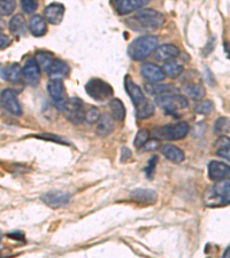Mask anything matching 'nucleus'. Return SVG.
<instances>
[{
	"instance_id": "nucleus-1",
	"label": "nucleus",
	"mask_w": 230,
	"mask_h": 258,
	"mask_svg": "<svg viewBox=\"0 0 230 258\" xmlns=\"http://www.w3.org/2000/svg\"><path fill=\"white\" fill-rule=\"evenodd\" d=\"M159 40L156 36H142L132 40L128 46V55L135 61H142L158 48Z\"/></svg>"
},
{
	"instance_id": "nucleus-2",
	"label": "nucleus",
	"mask_w": 230,
	"mask_h": 258,
	"mask_svg": "<svg viewBox=\"0 0 230 258\" xmlns=\"http://www.w3.org/2000/svg\"><path fill=\"white\" fill-rule=\"evenodd\" d=\"M205 201L210 207H219L230 203V179L217 181L205 194Z\"/></svg>"
},
{
	"instance_id": "nucleus-3",
	"label": "nucleus",
	"mask_w": 230,
	"mask_h": 258,
	"mask_svg": "<svg viewBox=\"0 0 230 258\" xmlns=\"http://www.w3.org/2000/svg\"><path fill=\"white\" fill-rule=\"evenodd\" d=\"M188 132H189V124L187 122H178L154 128L152 136L161 140H181L187 137Z\"/></svg>"
},
{
	"instance_id": "nucleus-4",
	"label": "nucleus",
	"mask_w": 230,
	"mask_h": 258,
	"mask_svg": "<svg viewBox=\"0 0 230 258\" xmlns=\"http://www.w3.org/2000/svg\"><path fill=\"white\" fill-rule=\"evenodd\" d=\"M85 91L87 95L99 102L106 101L114 93L113 87L100 78H91L85 84Z\"/></svg>"
},
{
	"instance_id": "nucleus-5",
	"label": "nucleus",
	"mask_w": 230,
	"mask_h": 258,
	"mask_svg": "<svg viewBox=\"0 0 230 258\" xmlns=\"http://www.w3.org/2000/svg\"><path fill=\"white\" fill-rule=\"evenodd\" d=\"M135 19L137 22H140L141 26L152 29V30H157V29L164 26L166 20L164 14H161L158 11L151 10V8H143V10L138 11Z\"/></svg>"
},
{
	"instance_id": "nucleus-6",
	"label": "nucleus",
	"mask_w": 230,
	"mask_h": 258,
	"mask_svg": "<svg viewBox=\"0 0 230 258\" xmlns=\"http://www.w3.org/2000/svg\"><path fill=\"white\" fill-rule=\"evenodd\" d=\"M154 102L158 107L162 108L166 111H174L181 110L187 108L189 102H188V99L182 94H165L160 95V97H156L154 99Z\"/></svg>"
},
{
	"instance_id": "nucleus-7",
	"label": "nucleus",
	"mask_w": 230,
	"mask_h": 258,
	"mask_svg": "<svg viewBox=\"0 0 230 258\" xmlns=\"http://www.w3.org/2000/svg\"><path fill=\"white\" fill-rule=\"evenodd\" d=\"M64 114L66 118L72 122L73 124H82L83 120H85L86 111L84 109V103L81 99L78 98H70L68 100V103L64 110Z\"/></svg>"
},
{
	"instance_id": "nucleus-8",
	"label": "nucleus",
	"mask_w": 230,
	"mask_h": 258,
	"mask_svg": "<svg viewBox=\"0 0 230 258\" xmlns=\"http://www.w3.org/2000/svg\"><path fill=\"white\" fill-rule=\"evenodd\" d=\"M48 92L50 94V97L52 98L56 107L64 113L69 99L67 98L66 95V89L62 81H50L48 83Z\"/></svg>"
},
{
	"instance_id": "nucleus-9",
	"label": "nucleus",
	"mask_w": 230,
	"mask_h": 258,
	"mask_svg": "<svg viewBox=\"0 0 230 258\" xmlns=\"http://www.w3.org/2000/svg\"><path fill=\"white\" fill-rule=\"evenodd\" d=\"M23 78L28 85L37 86L40 81V68L35 57H29L23 66Z\"/></svg>"
},
{
	"instance_id": "nucleus-10",
	"label": "nucleus",
	"mask_w": 230,
	"mask_h": 258,
	"mask_svg": "<svg viewBox=\"0 0 230 258\" xmlns=\"http://www.w3.org/2000/svg\"><path fill=\"white\" fill-rule=\"evenodd\" d=\"M124 86H125V91H127L129 97H130L131 101H132L133 106H135L136 109H138V108L143 106L144 103L148 101V99H145V97H144L143 91H142L141 87L138 86L136 83L131 80L129 75L125 76Z\"/></svg>"
},
{
	"instance_id": "nucleus-11",
	"label": "nucleus",
	"mask_w": 230,
	"mask_h": 258,
	"mask_svg": "<svg viewBox=\"0 0 230 258\" xmlns=\"http://www.w3.org/2000/svg\"><path fill=\"white\" fill-rule=\"evenodd\" d=\"M2 106L12 115L21 116L22 115V108L19 102L16 94L13 90L6 89L2 92Z\"/></svg>"
},
{
	"instance_id": "nucleus-12",
	"label": "nucleus",
	"mask_w": 230,
	"mask_h": 258,
	"mask_svg": "<svg viewBox=\"0 0 230 258\" xmlns=\"http://www.w3.org/2000/svg\"><path fill=\"white\" fill-rule=\"evenodd\" d=\"M208 177L213 181H221L230 176V166L220 161H211L208 164Z\"/></svg>"
},
{
	"instance_id": "nucleus-13",
	"label": "nucleus",
	"mask_w": 230,
	"mask_h": 258,
	"mask_svg": "<svg viewBox=\"0 0 230 258\" xmlns=\"http://www.w3.org/2000/svg\"><path fill=\"white\" fill-rule=\"evenodd\" d=\"M141 75L150 83L161 82L166 78V74L164 73L160 67H158L153 63H144L141 67Z\"/></svg>"
},
{
	"instance_id": "nucleus-14",
	"label": "nucleus",
	"mask_w": 230,
	"mask_h": 258,
	"mask_svg": "<svg viewBox=\"0 0 230 258\" xmlns=\"http://www.w3.org/2000/svg\"><path fill=\"white\" fill-rule=\"evenodd\" d=\"M65 15V6L62 4L53 3L45 8L44 16L50 24L58 26L62 22Z\"/></svg>"
},
{
	"instance_id": "nucleus-15",
	"label": "nucleus",
	"mask_w": 230,
	"mask_h": 258,
	"mask_svg": "<svg viewBox=\"0 0 230 258\" xmlns=\"http://www.w3.org/2000/svg\"><path fill=\"white\" fill-rule=\"evenodd\" d=\"M46 206L51 208H61L68 205L70 202V195L62 192H50L41 197Z\"/></svg>"
},
{
	"instance_id": "nucleus-16",
	"label": "nucleus",
	"mask_w": 230,
	"mask_h": 258,
	"mask_svg": "<svg viewBox=\"0 0 230 258\" xmlns=\"http://www.w3.org/2000/svg\"><path fill=\"white\" fill-rule=\"evenodd\" d=\"M149 4V0H118L114 3L115 8L118 10L119 14L125 15L131 13L133 11H137L146 6Z\"/></svg>"
},
{
	"instance_id": "nucleus-17",
	"label": "nucleus",
	"mask_w": 230,
	"mask_h": 258,
	"mask_svg": "<svg viewBox=\"0 0 230 258\" xmlns=\"http://www.w3.org/2000/svg\"><path fill=\"white\" fill-rule=\"evenodd\" d=\"M179 55V49L173 44H164L158 46L154 51V59L157 61L167 62L175 59Z\"/></svg>"
},
{
	"instance_id": "nucleus-18",
	"label": "nucleus",
	"mask_w": 230,
	"mask_h": 258,
	"mask_svg": "<svg viewBox=\"0 0 230 258\" xmlns=\"http://www.w3.org/2000/svg\"><path fill=\"white\" fill-rule=\"evenodd\" d=\"M69 66L66 63L65 61L60 59H56L51 66V68L49 69L48 75L50 78L53 81H62L69 75Z\"/></svg>"
},
{
	"instance_id": "nucleus-19",
	"label": "nucleus",
	"mask_w": 230,
	"mask_h": 258,
	"mask_svg": "<svg viewBox=\"0 0 230 258\" xmlns=\"http://www.w3.org/2000/svg\"><path fill=\"white\" fill-rule=\"evenodd\" d=\"M130 197L133 201H136L138 203H144V205H154L158 199L156 190L142 188L132 190Z\"/></svg>"
},
{
	"instance_id": "nucleus-20",
	"label": "nucleus",
	"mask_w": 230,
	"mask_h": 258,
	"mask_svg": "<svg viewBox=\"0 0 230 258\" xmlns=\"http://www.w3.org/2000/svg\"><path fill=\"white\" fill-rule=\"evenodd\" d=\"M114 117H112V116L108 114H104L98 120L97 126H96V133L100 137H107L114 131Z\"/></svg>"
},
{
	"instance_id": "nucleus-21",
	"label": "nucleus",
	"mask_w": 230,
	"mask_h": 258,
	"mask_svg": "<svg viewBox=\"0 0 230 258\" xmlns=\"http://www.w3.org/2000/svg\"><path fill=\"white\" fill-rule=\"evenodd\" d=\"M144 90L150 95H165L166 93H176L177 89L170 84H156V83H146Z\"/></svg>"
},
{
	"instance_id": "nucleus-22",
	"label": "nucleus",
	"mask_w": 230,
	"mask_h": 258,
	"mask_svg": "<svg viewBox=\"0 0 230 258\" xmlns=\"http://www.w3.org/2000/svg\"><path fill=\"white\" fill-rule=\"evenodd\" d=\"M29 29H30V32L32 33V36L35 37L44 36L46 31H48V26H46V22L43 16L37 15V14L31 16L30 21H29Z\"/></svg>"
},
{
	"instance_id": "nucleus-23",
	"label": "nucleus",
	"mask_w": 230,
	"mask_h": 258,
	"mask_svg": "<svg viewBox=\"0 0 230 258\" xmlns=\"http://www.w3.org/2000/svg\"><path fill=\"white\" fill-rule=\"evenodd\" d=\"M2 78L5 81H10L12 83H19L23 77V69L18 63L11 64L6 69L2 68Z\"/></svg>"
},
{
	"instance_id": "nucleus-24",
	"label": "nucleus",
	"mask_w": 230,
	"mask_h": 258,
	"mask_svg": "<svg viewBox=\"0 0 230 258\" xmlns=\"http://www.w3.org/2000/svg\"><path fill=\"white\" fill-rule=\"evenodd\" d=\"M161 152L167 159L174 162V163H181V162H183L184 159H186V155H184L182 149H179L174 145H165L164 147L161 148Z\"/></svg>"
},
{
	"instance_id": "nucleus-25",
	"label": "nucleus",
	"mask_w": 230,
	"mask_h": 258,
	"mask_svg": "<svg viewBox=\"0 0 230 258\" xmlns=\"http://www.w3.org/2000/svg\"><path fill=\"white\" fill-rule=\"evenodd\" d=\"M10 30L16 37L26 36L27 27L22 14H16L10 21Z\"/></svg>"
},
{
	"instance_id": "nucleus-26",
	"label": "nucleus",
	"mask_w": 230,
	"mask_h": 258,
	"mask_svg": "<svg viewBox=\"0 0 230 258\" xmlns=\"http://www.w3.org/2000/svg\"><path fill=\"white\" fill-rule=\"evenodd\" d=\"M216 155H219L222 159H225L230 162V138L229 137L222 136L216 140Z\"/></svg>"
},
{
	"instance_id": "nucleus-27",
	"label": "nucleus",
	"mask_w": 230,
	"mask_h": 258,
	"mask_svg": "<svg viewBox=\"0 0 230 258\" xmlns=\"http://www.w3.org/2000/svg\"><path fill=\"white\" fill-rule=\"evenodd\" d=\"M35 59L37 61V63H38L39 68L41 70H44V72L48 73L49 69L51 68L52 63L54 62V57H53V54L50 53V52H46V51H38L36 53V56Z\"/></svg>"
},
{
	"instance_id": "nucleus-28",
	"label": "nucleus",
	"mask_w": 230,
	"mask_h": 258,
	"mask_svg": "<svg viewBox=\"0 0 230 258\" xmlns=\"http://www.w3.org/2000/svg\"><path fill=\"white\" fill-rule=\"evenodd\" d=\"M162 70H164L166 76H168L170 78H177L179 75H182L184 68L181 63H178V62L170 60L165 62L164 66H162Z\"/></svg>"
},
{
	"instance_id": "nucleus-29",
	"label": "nucleus",
	"mask_w": 230,
	"mask_h": 258,
	"mask_svg": "<svg viewBox=\"0 0 230 258\" xmlns=\"http://www.w3.org/2000/svg\"><path fill=\"white\" fill-rule=\"evenodd\" d=\"M184 93L194 100H202L205 97V89L200 84H187L183 87Z\"/></svg>"
},
{
	"instance_id": "nucleus-30",
	"label": "nucleus",
	"mask_w": 230,
	"mask_h": 258,
	"mask_svg": "<svg viewBox=\"0 0 230 258\" xmlns=\"http://www.w3.org/2000/svg\"><path fill=\"white\" fill-rule=\"evenodd\" d=\"M112 115L116 120H123L125 117V108L120 99H113L110 102Z\"/></svg>"
},
{
	"instance_id": "nucleus-31",
	"label": "nucleus",
	"mask_w": 230,
	"mask_h": 258,
	"mask_svg": "<svg viewBox=\"0 0 230 258\" xmlns=\"http://www.w3.org/2000/svg\"><path fill=\"white\" fill-rule=\"evenodd\" d=\"M154 114V107L151 102L146 101L143 106L136 109V116L137 118L140 119H145L151 117V116Z\"/></svg>"
},
{
	"instance_id": "nucleus-32",
	"label": "nucleus",
	"mask_w": 230,
	"mask_h": 258,
	"mask_svg": "<svg viewBox=\"0 0 230 258\" xmlns=\"http://www.w3.org/2000/svg\"><path fill=\"white\" fill-rule=\"evenodd\" d=\"M230 130V120L225 117H220L214 123V133L219 136H223Z\"/></svg>"
},
{
	"instance_id": "nucleus-33",
	"label": "nucleus",
	"mask_w": 230,
	"mask_h": 258,
	"mask_svg": "<svg viewBox=\"0 0 230 258\" xmlns=\"http://www.w3.org/2000/svg\"><path fill=\"white\" fill-rule=\"evenodd\" d=\"M150 132L148 130H140L136 135V138L133 140V145L136 148L144 147V145L150 140Z\"/></svg>"
},
{
	"instance_id": "nucleus-34",
	"label": "nucleus",
	"mask_w": 230,
	"mask_h": 258,
	"mask_svg": "<svg viewBox=\"0 0 230 258\" xmlns=\"http://www.w3.org/2000/svg\"><path fill=\"white\" fill-rule=\"evenodd\" d=\"M213 108H214V105H213V102L211 100H205V101L199 102L197 106H196V113L197 114H203V115H206V114H210L211 111L213 110Z\"/></svg>"
},
{
	"instance_id": "nucleus-35",
	"label": "nucleus",
	"mask_w": 230,
	"mask_h": 258,
	"mask_svg": "<svg viewBox=\"0 0 230 258\" xmlns=\"http://www.w3.org/2000/svg\"><path fill=\"white\" fill-rule=\"evenodd\" d=\"M100 111L97 107H90L89 109L86 111V115H85V120L87 123L90 124H94V123H98V120L100 119Z\"/></svg>"
},
{
	"instance_id": "nucleus-36",
	"label": "nucleus",
	"mask_w": 230,
	"mask_h": 258,
	"mask_svg": "<svg viewBox=\"0 0 230 258\" xmlns=\"http://www.w3.org/2000/svg\"><path fill=\"white\" fill-rule=\"evenodd\" d=\"M15 6V2H12V0H6L5 2V0H3V2L0 3V11H2L0 13H2L3 16L11 15L14 12Z\"/></svg>"
},
{
	"instance_id": "nucleus-37",
	"label": "nucleus",
	"mask_w": 230,
	"mask_h": 258,
	"mask_svg": "<svg viewBox=\"0 0 230 258\" xmlns=\"http://www.w3.org/2000/svg\"><path fill=\"white\" fill-rule=\"evenodd\" d=\"M21 6H22L24 13L31 14L38 8V3L35 2V0H22L21 2Z\"/></svg>"
},
{
	"instance_id": "nucleus-38",
	"label": "nucleus",
	"mask_w": 230,
	"mask_h": 258,
	"mask_svg": "<svg viewBox=\"0 0 230 258\" xmlns=\"http://www.w3.org/2000/svg\"><path fill=\"white\" fill-rule=\"evenodd\" d=\"M158 163V156H153L151 160L149 161L148 165H146L145 168V173L146 176H148L149 179L152 178V174H153V171H154V168H156V165Z\"/></svg>"
},
{
	"instance_id": "nucleus-39",
	"label": "nucleus",
	"mask_w": 230,
	"mask_h": 258,
	"mask_svg": "<svg viewBox=\"0 0 230 258\" xmlns=\"http://www.w3.org/2000/svg\"><path fill=\"white\" fill-rule=\"evenodd\" d=\"M158 147H159V141L156 139H152V140H149L148 143L144 145L143 151L151 152V151H154V149H157Z\"/></svg>"
},
{
	"instance_id": "nucleus-40",
	"label": "nucleus",
	"mask_w": 230,
	"mask_h": 258,
	"mask_svg": "<svg viewBox=\"0 0 230 258\" xmlns=\"http://www.w3.org/2000/svg\"><path fill=\"white\" fill-rule=\"evenodd\" d=\"M2 41H0V46H2V49H4V48H6L8 45H10L11 43H12V40L8 38V37H6V36H4V35H2V39H0Z\"/></svg>"
},
{
	"instance_id": "nucleus-41",
	"label": "nucleus",
	"mask_w": 230,
	"mask_h": 258,
	"mask_svg": "<svg viewBox=\"0 0 230 258\" xmlns=\"http://www.w3.org/2000/svg\"><path fill=\"white\" fill-rule=\"evenodd\" d=\"M224 51L227 53V55L230 57V44L229 43H224Z\"/></svg>"
},
{
	"instance_id": "nucleus-42",
	"label": "nucleus",
	"mask_w": 230,
	"mask_h": 258,
	"mask_svg": "<svg viewBox=\"0 0 230 258\" xmlns=\"http://www.w3.org/2000/svg\"><path fill=\"white\" fill-rule=\"evenodd\" d=\"M222 258H230V247L225 249L223 255H222Z\"/></svg>"
}]
</instances>
